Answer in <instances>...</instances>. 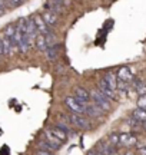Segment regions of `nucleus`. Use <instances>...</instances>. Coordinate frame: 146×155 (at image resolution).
Here are the masks:
<instances>
[{
    "instance_id": "f257e3e1",
    "label": "nucleus",
    "mask_w": 146,
    "mask_h": 155,
    "mask_svg": "<svg viewBox=\"0 0 146 155\" xmlns=\"http://www.w3.org/2000/svg\"><path fill=\"white\" fill-rule=\"evenodd\" d=\"M90 99L93 101L95 105H97L100 109H103V111H107V109L110 108V99H107L99 89L90 92Z\"/></svg>"
},
{
    "instance_id": "f03ea898",
    "label": "nucleus",
    "mask_w": 146,
    "mask_h": 155,
    "mask_svg": "<svg viewBox=\"0 0 146 155\" xmlns=\"http://www.w3.org/2000/svg\"><path fill=\"white\" fill-rule=\"evenodd\" d=\"M65 104H66L69 111L75 112V114H82V115H83L84 111H86V104L80 102V101L76 99L75 96H68V98L65 99Z\"/></svg>"
},
{
    "instance_id": "7ed1b4c3",
    "label": "nucleus",
    "mask_w": 146,
    "mask_h": 155,
    "mask_svg": "<svg viewBox=\"0 0 146 155\" xmlns=\"http://www.w3.org/2000/svg\"><path fill=\"white\" fill-rule=\"evenodd\" d=\"M68 118H69V122L72 124L73 127L79 128V129H87V128L90 127L87 118H84L82 114H75V112H72Z\"/></svg>"
},
{
    "instance_id": "20e7f679",
    "label": "nucleus",
    "mask_w": 146,
    "mask_h": 155,
    "mask_svg": "<svg viewBox=\"0 0 146 155\" xmlns=\"http://www.w3.org/2000/svg\"><path fill=\"white\" fill-rule=\"evenodd\" d=\"M24 23H26V33L32 40L36 39V36L39 35L37 29H36V25L33 22V17H24Z\"/></svg>"
},
{
    "instance_id": "39448f33",
    "label": "nucleus",
    "mask_w": 146,
    "mask_h": 155,
    "mask_svg": "<svg viewBox=\"0 0 146 155\" xmlns=\"http://www.w3.org/2000/svg\"><path fill=\"white\" fill-rule=\"evenodd\" d=\"M136 142H138V139L132 134H120L119 135V145H122V147H132V145H136Z\"/></svg>"
},
{
    "instance_id": "423d86ee",
    "label": "nucleus",
    "mask_w": 146,
    "mask_h": 155,
    "mask_svg": "<svg viewBox=\"0 0 146 155\" xmlns=\"http://www.w3.org/2000/svg\"><path fill=\"white\" fill-rule=\"evenodd\" d=\"M97 89H99L102 94L106 96L107 99H115V98H116V96H115V91H113V89L110 88V86H109V85H107V83L105 82L103 79H102L100 82L97 83Z\"/></svg>"
},
{
    "instance_id": "0eeeda50",
    "label": "nucleus",
    "mask_w": 146,
    "mask_h": 155,
    "mask_svg": "<svg viewBox=\"0 0 146 155\" xmlns=\"http://www.w3.org/2000/svg\"><path fill=\"white\" fill-rule=\"evenodd\" d=\"M33 22H34V25H36V29H37V32H39L40 35H47L50 32V30H49V26L45 23V20L42 19L40 15H36V16L33 17Z\"/></svg>"
},
{
    "instance_id": "6e6552de",
    "label": "nucleus",
    "mask_w": 146,
    "mask_h": 155,
    "mask_svg": "<svg viewBox=\"0 0 146 155\" xmlns=\"http://www.w3.org/2000/svg\"><path fill=\"white\" fill-rule=\"evenodd\" d=\"M45 9L49 12H53V13H56V15H59V13H62V12L65 10V7H63L57 0H47L45 3Z\"/></svg>"
},
{
    "instance_id": "1a4fd4ad",
    "label": "nucleus",
    "mask_w": 146,
    "mask_h": 155,
    "mask_svg": "<svg viewBox=\"0 0 146 155\" xmlns=\"http://www.w3.org/2000/svg\"><path fill=\"white\" fill-rule=\"evenodd\" d=\"M116 78H118L119 81H123V82H132V79H133V73L130 72V69L128 66H123L119 69L118 75H116Z\"/></svg>"
},
{
    "instance_id": "9d476101",
    "label": "nucleus",
    "mask_w": 146,
    "mask_h": 155,
    "mask_svg": "<svg viewBox=\"0 0 146 155\" xmlns=\"http://www.w3.org/2000/svg\"><path fill=\"white\" fill-rule=\"evenodd\" d=\"M45 135H46V141H47V142H49V144L52 145V147H53V148H55V150H59V148H60V147H62V141H60V139H57L56 137H55V135H53V132H52L50 129H46L45 131Z\"/></svg>"
},
{
    "instance_id": "9b49d317",
    "label": "nucleus",
    "mask_w": 146,
    "mask_h": 155,
    "mask_svg": "<svg viewBox=\"0 0 146 155\" xmlns=\"http://www.w3.org/2000/svg\"><path fill=\"white\" fill-rule=\"evenodd\" d=\"M84 114H87V115L90 116V118H97V116H100L102 114H103V109H100L97 105H95V104H86V111H84Z\"/></svg>"
},
{
    "instance_id": "f8f14e48",
    "label": "nucleus",
    "mask_w": 146,
    "mask_h": 155,
    "mask_svg": "<svg viewBox=\"0 0 146 155\" xmlns=\"http://www.w3.org/2000/svg\"><path fill=\"white\" fill-rule=\"evenodd\" d=\"M42 16V19L45 20V23L49 26V28H52V26H55V25H57V15L56 13H53V12H49L46 10L43 15H40Z\"/></svg>"
},
{
    "instance_id": "ddd939ff",
    "label": "nucleus",
    "mask_w": 146,
    "mask_h": 155,
    "mask_svg": "<svg viewBox=\"0 0 146 155\" xmlns=\"http://www.w3.org/2000/svg\"><path fill=\"white\" fill-rule=\"evenodd\" d=\"M75 98L79 99L80 102H83V104L90 102V94L83 88H75Z\"/></svg>"
},
{
    "instance_id": "4468645a",
    "label": "nucleus",
    "mask_w": 146,
    "mask_h": 155,
    "mask_svg": "<svg viewBox=\"0 0 146 155\" xmlns=\"http://www.w3.org/2000/svg\"><path fill=\"white\" fill-rule=\"evenodd\" d=\"M132 118H133V119H136V121H139L141 124H145V122H146V111L138 106L136 109H133V111H132Z\"/></svg>"
},
{
    "instance_id": "2eb2a0df",
    "label": "nucleus",
    "mask_w": 146,
    "mask_h": 155,
    "mask_svg": "<svg viewBox=\"0 0 146 155\" xmlns=\"http://www.w3.org/2000/svg\"><path fill=\"white\" fill-rule=\"evenodd\" d=\"M103 81L113 89V91H116V83H118V78L113 72H107L105 73V76H103Z\"/></svg>"
},
{
    "instance_id": "dca6fc26",
    "label": "nucleus",
    "mask_w": 146,
    "mask_h": 155,
    "mask_svg": "<svg viewBox=\"0 0 146 155\" xmlns=\"http://www.w3.org/2000/svg\"><path fill=\"white\" fill-rule=\"evenodd\" d=\"M36 48L40 50V52H45L47 49V42H46L45 35H37L36 36Z\"/></svg>"
},
{
    "instance_id": "f3484780",
    "label": "nucleus",
    "mask_w": 146,
    "mask_h": 155,
    "mask_svg": "<svg viewBox=\"0 0 146 155\" xmlns=\"http://www.w3.org/2000/svg\"><path fill=\"white\" fill-rule=\"evenodd\" d=\"M133 81V79H132ZM133 88L136 89L138 95H145L146 94V83L142 82L141 79H135L133 81Z\"/></svg>"
},
{
    "instance_id": "a211bd4d",
    "label": "nucleus",
    "mask_w": 146,
    "mask_h": 155,
    "mask_svg": "<svg viewBox=\"0 0 146 155\" xmlns=\"http://www.w3.org/2000/svg\"><path fill=\"white\" fill-rule=\"evenodd\" d=\"M49 61H56V56H57V52H56V46L52 45V46H47V49L45 50Z\"/></svg>"
},
{
    "instance_id": "6ab92c4d",
    "label": "nucleus",
    "mask_w": 146,
    "mask_h": 155,
    "mask_svg": "<svg viewBox=\"0 0 146 155\" xmlns=\"http://www.w3.org/2000/svg\"><path fill=\"white\" fill-rule=\"evenodd\" d=\"M52 132H53V135H55V137H56L57 139H60V141H65V139H66V132H65V131H62V129H60V128H52L50 129Z\"/></svg>"
},
{
    "instance_id": "aec40b11",
    "label": "nucleus",
    "mask_w": 146,
    "mask_h": 155,
    "mask_svg": "<svg viewBox=\"0 0 146 155\" xmlns=\"http://www.w3.org/2000/svg\"><path fill=\"white\" fill-rule=\"evenodd\" d=\"M56 127L60 128V129H62V131H65L66 134H70V132H72V128H70V125H68L66 122H63V121H57L56 122Z\"/></svg>"
},
{
    "instance_id": "412c9836",
    "label": "nucleus",
    "mask_w": 146,
    "mask_h": 155,
    "mask_svg": "<svg viewBox=\"0 0 146 155\" xmlns=\"http://www.w3.org/2000/svg\"><path fill=\"white\" fill-rule=\"evenodd\" d=\"M39 148L46 150V151H52V152H53V151H56L50 144H49V142H47V141H46V139H43V141H40V142H39Z\"/></svg>"
},
{
    "instance_id": "4be33fe9",
    "label": "nucleus",
    "mask_w": 146,
    "mask_h": 155,
    "mask_svg": "<svg viewBox=\"0 0 146 155\" xmlns=\"http://www.w3.org/2000/svg\"><path fill=\"white\" fill-rule=\"evenodd\" d=\"M107 142L112 145V147H118L119 145V135L118 134H112V135L109 137V141H107Z\"/></svg>"
},
{
    "instance_id": "5701e85b",
    "label": "nucleus",
    "mask_w": 146,
    "mask_h": 155,
    "mask_svg": "<svg viewBox=\"0 0 146 155\" xmlns=\"http://www.w3.org/2000/svg\"><path fill=\"white\" fill-rule=\"evenodd\" d=\"M138 106L146 111V94H145V95H141V96H139V99H138Z\"/></svg>"
},
{
    "instance_id": "b1692460",
    "label": "nucleus",
    "mask_w": 146,
    "mask_h": 155,
    "mask_svg": "<svg viewBox=\"0 0 146 155\" xmlns=\"http://www.w3.org/2000/svg\"><path fill=\"white\" fill-rule=\"evenodd\" d=\"M36 155H53V152H52V151H46V150L39 148V150H37V152H36Z\"/></svg>"
},
{
    "instance_id": "393cba45",
    "label": "nucleus",
    "mask_w": 146,
    "mask_h": 155,
    "mask_svg": "<svg viewBox=\"0 0 146 155\" xmlns=\"http://www.w3.org/2000/svg\"><path fill=\"white\" fill-rule=\"evenodd\" d=\"M9 2H10L13 6H20L24 3V0H9Z\"/></svg>"
},
{
    "instance_id": "a878e982",
    "label": "nucleus",
    "mask_w": 146,
    "mask_h": 155,
    "mask_svg": "<svg viewBox=\"0 0 146 155\" xmlns=\"http://www.w3.org/2000/svg\"><path fill=\"white\" fill-rule=\"evenodd\" d=\"M57 2H59V3H60L63 7H66V6L70 5V0H57Z\"/></svg>"
},
{
    "instance_id": "bb28decb",
    "label": "nucleus",
    "mask_w": 146,
    "mask_h": 155,
    "mask_svg": "<svg viewBox=\"0 0 146 155\" xmlns=\"http://www.w3.org/2000/svg\"><path fill=\"white\" fill-rule=\"evenodd\" d=\"M5 10H6V7H5V3L3 2H0V16L5 13Z\"/></svg>"
},
{
    "instance_id": "cd10ccee",
    "label": "nucleus",
    "mask_w": 146,
    "mask_h": 155,
    "mask_svg": "<svg viewBox=\"0 0 146 155\" xmlns=\"http://www.w3.org/2000/svg\"><path fill=\"white\" fill-rule=\"evenodd\" d=\"M138 152H139V155H146V145L145 147H142V148H139Z\"/></svg>"
},
{
    "instance_id": "c85d7f7f",
    "label": "nucleus",
    "mask_w": 146,
    "mask_h": 155,
    "mask_svg": "<svg viewBox=\"0 0 146 155\" xmlns=\"http://www.w3.org/2000/svg\"><path fill=\"white\" fill-rule=\"evenodd\" d=\"M96 155H106V154H105V151L103 150H100V151H97V152H96Z\"/></svg>"
},
{
    "instance_id": "c756f323",
    "label": "nucleus",
    "mask_w": 146,
    "mask_h": 155,
    "mask_svg": "<svg viewBox=\"0 0 146 155\" xmlns=\"http://www.w3.org/2000/svg\"><path fill=\"white\" fill-rule=\"evenodd\" d=\"M125 155H135V154H133L132 151H128V152H126V154H125Z\"/></svg>"
},
{
    "instance_id": "7c9ffc66",
    "label": "nucleus",
    "mask_w": 146,
    "mask_h": 155,
    "mask_svg": "<svg viewBox=\"0 0 146 155\" xmlns=\"http://www.w3.org/2000/svg\"><path fill=\"white\" fill-rule=\"evenodd\" d=\"M87 155H96V152H89Z\"/></svg>"
}]
</instances>
